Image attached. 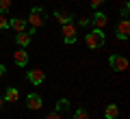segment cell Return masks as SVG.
I'll use <instances>...</instances> for the list:
<instances>
[{
  "mask_svg": "<svg viewBox=\"0 0 130 119\" xmlns=\"http://www.w3.org/2000/svg\"><path fill=\"white\" fill-rule=\"evenodd\" d=\"M104 41H106V37H104V30L102 28H93L89 35H85V43H87L91 50H98V48H102Z\"/></svg>",
  "mask_w": 130,
  "mask_h": 119,
  "instance_id": "6da1fadb",
  "label": "cell"
},
{
  "mask_svg": "<svg viewBox=\"0 0 130 119\" xmlns=\"http://www.w3.org/2000/svg\"><path fill=\"white\" fill-rule=\"evenodd\" d=\"M26 24H30V28H39L43 24V9L41 7H32L30 9V15H28Z\"/></svg>",
  "mask_w": 130,
  "mask_h": 119,
  "instance_id": "7a4b0ae2",
  "label": "cell"
},
{
  "mask_svg": "<svg viewBox=\"0 0 130 119\" xmlns=\"http://www.w3.org/2000/svg\"><path fill=\"white\" fill-rule=\"evenodd\" d=\"M76 39H78V35H76V26L72 22L63 24V41L67 43V46H74Z\"/></svg>",
  "mask_w": 130,
  "mask_h": 119,
  "instance_id": "3957f363",
  "label": "cell"
},
{
  "mask_svg": "<svg viewBox=\"0 0 130 119\" xmlns=\"http://www.w3.org/2000/svg\"><path fill=\"white\" fill-rule=\"evenodd\" d=\"M108 65H111L115 72H126V69H128V59H126V56H119V54H111L108 56Z\"/></svg>",
  "mask_w": 130,
  "mask_h": 119,
  "instance_id": "277c9868",
  "label": "cell"
},
{
  "mask_svg": "<svg viewBox=\"0 0 130 119\" xmlns=\"http://www.w3.org/2000/svg\"><path fill=\"white\" fill-rule=\"evenodd\" d=\"M115 35H117V39H121V41H126V39L130 37V22H128V18H124V20L117 22Z\"/></svg>",
  "mask_w": 130,
  "mask_h": 119,
  "instance_id": "5b68a950",
  "label": "cell"
},
{
  "mask_svg": "<svg viewBox=\"0 0 130 119\" xmlns=\"http://www.w3.org/2000/svg\"><path fill=\"white\" fill-rule=\"evenodd\" d=\"M32 32H35V28H30V32H28V30L18 32V35H15V43H18L20 48H26V46H30V37H32Z\"/></svg>",
  "mask_w": 130,
  "mask_h": 119,
  "instance_id": "8992f818",
  "label": "cell"
},
{
  "mask_svg": "<svg viewBox=\"0 0 130 119\" xmlns=\"http://www.w3.org/2000/svg\"><path fill=\"white\" fill-rule=\"evenodd\" d=\"M106 22H108V18H106V15H104L100 9H95L93 18L89 20V24H93V28H104V26H106Z\"/></svg>",
  "mask_w": 130,
  "mask_h": 119,
  "instance_id": "52a82bcc",
  "label": "cell"
},
{
  "mask_svg": "<svg viewBox=\"0 0 130 119\" xmlns=\"http://www.w3.org/2000/svg\"><path fill=\"white\" fill-rule=\"evenodd\" d=\"M26 106L30 110H39L43 106V100H41V95L39 93H28V97H26Z\"/></svg>",
  "mask_w": 130,
  "mask_h": 119,
  "instance_id": "ba28073f",
  "label": "cell"
},
{
  "mask_svg": "<svg viewBox=\"0 0 130 119\" xmlns=\"http://www.w3.org/2000/svg\"><path fill=\"white\" fill-rule=\"evenodd\" d=\"M26 78L30 80L32 84H41L43 80H46V74H43V69H28Z\"/></svg>",
  "mask_w": 130,
  "mask_h": 119,
  "instance_id": "9c48e42d",
  "label": "cell"
},
{
  "mask_svg": "<svg viewBox=\"0 0 130 119\" xmlns=\"http://www.w3.org/2000/svg\"><path fill=\"white\" fill-rule=\"evenodd\" d=\"M13 61L20 65V67H26L28 65V52L24 50V48H20L18 52H13Z\"/></svg>",
  "mask_w": 130,
  "mask_h": 119,
  "instance_id": "30bf717a",
  "label": "cell"
},
{
  "mask_svg": "<svg viewBox=\"0 0 130 119\" xmlns=\"http://www.w3.org/2000/svg\"><path fill=\"white\" fill-rule=\"evenodd\" d=\"M5 102H11V104H13V102H18L20 100V91L15 87H7V91H5Z\"/></svg>",
  "mask_w": 130,
  "mask_h": 119,
  "instance_id": "8fae6325",
  "label": "cell"
},
{
  "mask_svg": "<svg viewBox=\"0 0 130 119\" xmlns=\"http://www.w3.org/2000/svg\"><path fill=\"white\" fill-rule=\"evenodd\" d=\"M9 28H13V30H18V32L26 30V20H22V18H13V20H9Z\"/></svg>",
  "mask_w": 130,
  "mask_h": 119,
  "instance_id": "7c38bea8",
  "label": "cell"
},
{
  "mask_svg": "<svg viewBox=\"0 0 130 119\" xmlns=\"http://www.w3.org/2000/svg\"><path fill=\"white\" fill-rule=\"evenodd\" d=\"M104 117H106V119H117V117H119V108H117V104H108L106 108H104Z\"/></svg>",
  "mask_w": 130,
  "mask_h": 119,
  "instance_id": "4fadbf2b",
  "label": "cell"
},
{
  "mask_svg": "<svg viewBox=\"0 0 130 119\" xmlns=\"http://www.w3.org/2000/svg\"><path fill=\"white\" fill-rule=\"evenodd\" d=\"M54 18H56V22L61 24V26H63V24H67V22H72V15L70 13H65V11H54Z\"/></svg>",
  "mask_w": 130,
  "mask_h": 119,
  "instance_id": "5bb4252c",
  "label": "cell"
},
{
  "mask_svg": "<svg viewBox=\"0 0 130 119\" xmlns=\"http://www.w3.org/2000/svg\"><path fill=\"white\" fill-rule=\"evenodd\" d=\"M67 108H70V100H67V97H61V100L59 102H56V113H63V110H67Z\"/></svg>",
  "mask_w": 130,
  "mask_h": 119,
  "instance_id": "9a60e30c",
  "label": "cell"
},
{
  "mask_svg": "<svg viewBox=\"0 0 130 119\" xmlns=\"http://www.w3.org/2000/svg\"><path fill=\"white\" fill-rule=\"evenodd\" d=\"M11 7H13V2H11V0H0V15H5Z\"/></svg>",
  "mask_w": 130,
  "mask_h": 119,
  "instance_id": "2e32d148",
  "label": "cell"
},
{
  "mask_svg": "<svg viewBox=\"0 0 130 119\" xmlns=\"http://www.w3.org/2000/svg\"><path fill=\"white\" fill-rule=\"evenodd\" d=\"M74 119H89V113H87L85 108H78V110L74 113Z\"/></svg>",
  "mask_w": 130,
  "mask_h": 119,
  "instance_id": "e0dca14e",
  "label": "cell"
},
{
  "mask_svg": "<svg viewBox=\"0 0 130 119\" xmlns=\"http://www.w3.org/2000/svg\"><path fill=\"white\" fill-rule=\"evenodd\" d=\"M7 28H9V18L0 15V30H7Z\"/></svg>",
  "mask_w": 130,
  "mask_h": 119,
  "instance_id": "ac0fdd59",
  "label": "cell"
},
{
  "mask_svg": "<svg viewBox=\"0 0 130 119\" xmlns=\"http://www.w3.org/2000/svg\"><path fill=\"white\" fill-rule=\"evenodd\" d=\"M128 13H130V5L124 2V7H121V18H128Z\"/></svg>",
  "mask_w": 130,
  "mask_h": 119,
  "instance_id": "d6986e66",
  "label": "cell"
},
{
  "mask_svg": "<svg viewBox=\"0 0 130 119\" xmlns=\"http://www.w3.org/2000/svg\"><path fill=\"white\" fill-rule=\"evenodd\" d=\"M89 2H91V7H93V9H100V7L104 5V0H89Z\"/></svg>",
  "mask_w": 130,
  "mask_h": 119,
  "instance_id": "ffe728a7",
  "label": "cell"
},
{
  "mask_svg": "<svg viewBox=\"0 0 130 119\" xmlns=\"http://www.w3.org/2000/svg\"><path fill=\"white\" fill-rule=\"evenodd\" d=\"M46 119H63V117H61V113H56V110H54V113H50Z\"/></svg>",
  "mask_w": 130,
  "mask_h": 119,
  "instance_id": "44dd1931",
  "label": "cell"
},
{
  "mask_svg": "<svg viewBox=\"0 0 130 119\" xmlns=\"http://www.w3.org/2000/svg\"><path fill=\"white\" fill-rule=\"evenodd\" d=\"M78 26H89V20H85V18H80V20H78Z\"/></svg>",
  "mask_w": 130,
  "mask_h": 119,
  "instance_id": "7402d4cb",
  "label": "cell"
},
{
  "mask_svg": "<svg viewBox=\"0 0 130 119\" xmlns=\"http://www.w3.org/2000/svg\"><path fill=\"white\" fill-rule=\"evenodd\" d=\"M5 72H7V67H5V65H0V78L5 76Z\"/></svg>",
  "mask_w": 130,
  "mask_h": 119,
  "instance_id": "603a6c76",
  "label": "cell"
},
{
  "mask_svg": "<svg viewBox=\"0 0 130 119\" xmlns=\"http://www.w3.org/2000/svg\"><path fill=\"white\" fill-rule=\"evenodd\" d=\"M2 106H5V97L0 95V108H2Z\"/></svg>",
  "mask_w": 130,
  "mask_h": 119,
  "instance_id": "cb8c5ba5",
  "label": "cell"
}]
</instances>
